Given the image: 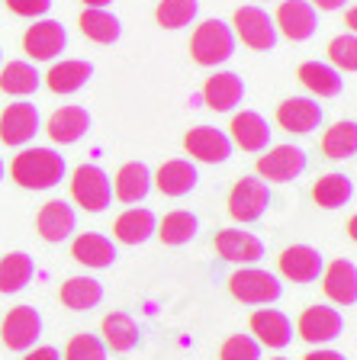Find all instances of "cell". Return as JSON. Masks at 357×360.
<instances>
[{
    "label": "cell",
    "mask_w": 357,
    "mask_h": 360,
    "mask_svg": "<svg viewBox=\"0 0 357 360\" xmlns=\"http://www.w3.org/2000/svg\"><path fill=\"white\" fill-rule=\"evenodd\" d=\"M104 345L113 347L116 354H126L139 345V325H135L132 315L126 312H110L104 319Z\"/></svg>",
    "instance_id": "obj_28"
},
{
    "label": "cell",
    "mask_w": 357,
    "mask_h": 360,
    "mask_svg": "<svg viewBox=\"0 0 357 360\" xmlns=\"http://www.w3.org/2000/svg\"><path fill=\"white\" fill-rule=\"evenodd\" d=\"M23 360H61V354L55 347H36V351H30Z\"/></svg>",
    "instance_id": "obj_42"
},
{
    "label": "cell",
    "mask_w": 357,
    "mask_h": 360,
    "mask_svg": "<svg viewBox=\"0 0 357 360\" xmlns=\"http://www.w3.org/2000/svg\"><path fill=\"white\" fill-rule=\"evenodd\" d=\"M113 232H116V238L123 245H142V241H149L151 232H155V216L149 210H126L116 219Z\"/></svg>",
    "instance_id": "obj_29"
},
{
    "label": "cell",
    "mask_w": 357,
    "mask_h": 360,
    "mask_svg": "<svg viewBox=\"0 0 357 360\" xmlns=\"http://www.w3.org/2000/svg\"><path fill=\"white\" fill-rule=\"evenodd\" d=\"M155 184L164 196H187L196 187V167L190 165V161H184V158L164 161V165L158 167Z\"/></svg>",
    "instance_id": "obj_24"
},
{
    "label": "cell",
    "mask_w": 357,
    "mask_h": 360,
    "mask_svg": "<svg viewBox=\"0 0 357 360\" xmlns=\"http://www.w3.org/2000/svg\"><path fill=\"white\" fill-rule=\"evenodd\" d=\"M328 58L344 71H357V39L354 36H338L328 45Z\"/></svg>",
    "instance_id": "obj_40"
},
{
    "label": "cell",
    "mask_w": 357,
    "mask_h": 360,
    "mask_svg": "<svg viewBox=\"0 0 357 360\" xmlns=\"http://www.w3.org/2000/svg\"><path fill=\"white\" fill-rule=\"evenodd\" d=\"M299 81L313 90V94H319V97H335V94H342V77H338V71L322 65V61H306V65L299 68Z\"/></svg>",
    "instance_id": "obj_35"
},
{
    "label": "cell",
    "mask_w": 357,
    "mask_h": 360,
    "mask_svg": "<svg viewBox=\"0 0 357 360\" xmlns=\"http://www.w3.org/2000/svg\"><path fill=\"white\" fill-rule=\"evenodd\" d=\"M203 97H206V103L213 106L216 112H229V110H235V106L242 103V97H245V84H242V77L238 75L223 71V75H213L206 81Z\"/></svg>",
    "instance_id": "obj_20"
},
{
    "label": "cell",
    "mask_w": 357,
    "mask_h": 360,
    "mask_svg": "<svg viewBox=\"0 0 357 360\" xmlns=\"http://www.w3.org/2000/svg\"><path fill=\"white\" fill-rule=\"evenodd\" d=\"M10 174L26 190H49L65 177V158L52 148H26L13 158Z\"/></svg>",
    "instance_id": "obj_1"
},
{
    "label": "cell",
    "mask_w": 357,
    "mask_h": 360,
    "mask_svg": "<svg viewBox=\"0 0 357 360\" xmlns=\"http://www.w3.org/2000/svg\"><path fill=\"white\" fill-rule=\"evenodd\" d=\"M325 296L338 306L357 302V267L354 261H335L325 270Z\"/></svg>",
    "instance_id": "obj_23"
},
{
    "label": "cell",
    "mask_w": 357,
    "mask_h": 360,
    "mask_svg": "<svg viewBox=\"0 0 357 360\" xmlns=\"http://www.w3.org/2000/svg\"><path fill=\"white\" fill-rule=\"evenodd\" d=\"M87 129H90V116L84 106H61V110L52 112V120H49V135L58 145L81 142L84 135H87Z\"/></svg>",
    "instance_id": "obj_18"
},
{
    "label": "cell",
    "mask_w": 357,
    "mask_h": 360,
    "mask_svg": "<svg viewBox=\"0 0 357 360\" xmlns=\"http://www.w3.org/2000/svg\"><path fill=\"white\" fill-rule=\"evenodd\" d=\"M229 290L238 302H248V306H270V302L280 300V280L268 270L248 267V270H235L229 277Z\"/></svg>",
    "instance_id": "obj_3"
},
{
    "label": "cell",
    "mask_w": 357,
    "mask_h": 360,
    "mask_svg": "<svg viewBox=\"0 0 357 360\" xmlns=\"http://www.w3.org/2000/svg\"><path fill=\"white\" fill-rule=\"evenodd\" d=\"M342 331H344V319H342V312L332 306H309L299 315V335H303L309 345L335 341Z\"/></svg>",
    "instance_id": "obj_8"
},
{
    "label": "cell",
    "mask_w": 357,
    "mask_h": 360,
    "mask_svg": "<svg viewBox=\"0 0 357 360\" xmlns=\"http://www.w3.org/2000/svg\"><path fill=\"white\" fill-rule=\"evenodd\" d=\"M58 300L65 302L68 309H75V312L94 309V306H100V300H104V283L94 277H71L68 283H61Z\"/></svg>",
    "instance_id": "obj_26"
},
{
    "label": "cell",
    "mask_w": 357,
    "mask_h": 360,
    "mask_svg": "<svg viewBox=\"0 0 357 360\" xmlns=\"http://www.w3.org/2000/svg\"><path fill=\"white\" fill-rule=\"evenodd\" d=\"M216 251L232 264H254L264 257V245H261L258 235L242 232V229H223L216 235Z\"/></svg>",
    "instance_id": "obj_15"
},
{
    "label": "cell",
    "mask_w": 357,
    "mask_h": 360,
    "mask_svg": "<svg viewBox=\"0 0 357 360\" xmlns=\"http://www.w3.org/2000/svg\"><path fill=\"white\" fill-rule=\"evenodd\" d=\"M39 81H42V75H39L32 65H26V61H10V65L0 71V90H4V94H13V97L32 94V90L39 87Z\"/></svg>",
    "instance_id": "obj_34"
},
{
    "label": "cell",
    "mask_w": 357,
    "mask_h": 360,
    "mask_svg": "<svg viewBox=\"0 0 357 360\" xmlns=\"http://www.w3.org/2000/svg\"><path fill=\"white\" fill-rule=\"evenodd\" d=\"M71 196L90 212H104L113 200V184L97 165H81L71 177Z\"/></svg>",
    "instance_id": "obj_4"
},
{
    "label": "cell",
    "mask_w": 357,
    "mask_h": 360,
    "mask_svg": "<svg viewBox=\"0 0 357 360\" xmlns=\"http://www.w3.org/2000/svg\"><path fill=\"white\" fill-rule=\"evenodd\" d=\"M303 360H348V357L338 351H313V354H306Z\"/></svg>",
    "instance_id": "obj_43"
},
{
    "label": "cell",
    "mask_w": 357,
    "mask_h": 360,
    "mask_svg": "<svg viewBox=\"0 0 357 360\" xmlns=\"http://www.w3.org/2000/svg\"><path fill=\"white\" fill-rule=\"evenodd\" d=\"M315 7H322V10H338V7H344L348 0H313Z\"/></svg>",
    "instance_id": "obj_44"
},
{
    "label": "cell",
    "mask_w": 357,
    "mask_h": 360,
    "mask_svg": "<svg viewBox=\"0 0 357 360\" xmlns=\"http://www.w3.org/2000/svg\"><path fill=\"white\" fill-rule=\"evenodd\" d=\"M84 4H87V7H97V10H106L113 0H84Z\"/></svg>",
    "instance_id": "obj_45"
},
{
    "label": "cell",
    "mask_w": 357,
    "mask_h": 360,
    "mask_svg": "<svg viewBox=\"0 0 357 360\" xmlns=\"http://www.w3.org/2000/svg\"><path fill=\"white\" fill-rule=\"evenodd\" d=\"M277 26H280V32L287 39H293V42H303V39H309L315 32V7L309 4V0H283L280 10H277Z\"/></svg>",
    "instance_id": "obj_14"
},
{
    "label": "cell",
    "mask_w": 357,
    "mask_h": 360,
    "mask_svg": "<svg viewBox=\"0 0 357 360\" xmlns=\"http://www.w3.org/2000/svg\"><path fill=\"white\" fill-rule=\"evenodd\" d=\"M303 171H306V155L296 145H277L274 151L258 158V174L268 180H277V184L296 180Z\"/></svg>",
    "instance_id": "obj_9"
},
{
    "label": "cell",
    "mask_w": 357,
    "mask_h": 360,
    "mask_svg": "<svg viewBox=\"0 0 357 360\" xmlns=\"http://www.w3.org/2000/svg\"><path fill=\"white\" fill-rule=\"evenodd\" d=\"M90 75H94V68H90V61H61V65H55L49 75H45V84H49V90H55V94H75V90H81L84 84L90 81Z\"/></svg>",
    "instance_id": "obj_27"
},
{
    "label": "cell",
    "mask_w": 357,
    "mask_h": 360,
    "mask_svg": "<svg viewBox=\"0 0 357 360\" xmlns=\"http://www.w3.org/2000/svg\"><path fill=\"white\" fill-rule=\"evenodd\" d=\"M277 360H287V357H277Z\"/></svg>",
    "instance_id": "obj_47"
},
{
    "label": "cell",
    "mask_w": 357,
    "mask_h": 360,
    "mask_svg": "<svg viewBox=\"0 0 357 360\" xmlns=\"http://www.w3.org/2000/svg\"><path fill=\"white\" fill-rule=\"evenodd\" d=\"M39 132V110L32 103H10L0 112V142L26 145Z\"/></svg>",
    "instance_id": "obj_11"
},
{
    "label": "cell",
    "mask_w": 357,
    "mask_h": 360,
    "mask_svg": "<svg viewBox=\"0 0 357 360\" xmlns=\"http://www.w3.org/2000/svg\"><path fill=\"white\" fill-rule=\"evenodd\" d=\"M0 335H4V345H7L10 351H30L39 341V335H42V315L32 306L10 309L4 325H0Z\"/></svg>",
    "instance_id": "obj_5"
},
{
    "label": "cell",
    "mask_w": 357,
    "mask_h": 360,
    "mask_svg": "<svg viewBox=\"0 0 357 360\" xmlns=\"http://www.w3.org/2000/svg\"><path fill=\"white\" fill-rule=\"evenodd\" d=\"M184 148L196 158V161H206V165H216V161H225L232 155V142L229 135L219 132L213 126H196L187 132Z\"/></svg>",
    "instance_id": "obj_12"
},
{
    "label": "cell",
    "mask_w": 357,
    "mask_h": 360,
    "mask_svg": "<svg viewBox=\"0 0 357 360\" xmlns=\"http://www.w3.org/2000/svg\"><path fill=\"white\" fill-rule=\"evenodd\" d=\"M196 10H200V4L196 0H161L155 10L158 22H161L164 30H180V26H187V22L196 16Z\"/></svg>",
    "instance_id": "obj_37"
},
{
    "label": "cell",
    "mask_w": 357,
    "mask_h": 360,
    "mask_svg": "<svg viewBox=\"0 0 357 360\" xmlns=\"http://www.w3.org/2000/svg\"><path fill=\"white\" fill-rule=\"evenodd\" d=\"M0 180H4V161H0Z\"/></svg>",
    "instance_id": "obj_46"
},
{
    "label": "cell",
    "mask_w": 357,
    "mask_h": 360,
    "mask_svg": "<svg viewBox=\"0 0 357 360\" xmlns=\"http://www.w3.org/2000/svg\"><path fill=\"white\" fill-rule=\"evenodd\" d=\"M65 45H68V32H65V26H61V22H55V20L36 22V26H30V30H26V36H23V49H26V55H30V58H36V61L55 58Z\"/></svg>",
    "instance_id": "obj_10"
},
{
    "label": "cell",
    "mask_w": 357,
    "mask_h": 360,
    "mask_svg": "<svg viewBox=\"0 0 357 360\" xmlns=\"http://www.w3.org/2000/svg\"><path fill=\"white\" fill-rule=\"evenodd\" d=\"M65 360H106V345L97 335H75L65 347Z\"/></svg>",
    "instance_id": "obj_38"
},
{
    "label": "cell",
    "mask_w": 357,
    "mask_h": 360,
    "mask_svg": "<svg viewBox=\"0 0 357 360\" xmlns=\"http://www.w3.org/2000/svg\"><path fill=\"white\" fill-rule=\"evenodd\" d=\"M277 122L287 132H313L322 122V106L309 97H290L277 106Z\"/></svg>",
    "instance_id": "obj_17"
},
{
    "label": "cell",
    "mask_w": 357,
    "mask_h": 360,
    "mask_svg": "<svg viewBox=\"0 0 357 360\" xmlns=\"http://www.w3.org/2000/svg\"><path fill=\"white\" fill-rule=\"evenodd\" d=\"M313 196L322 210H338V206H344V202L354 196V184H351V177H344V174H325V177L315 180Z\"/></svg>",
    "instance_id": "obj_31"
},
{
    "label": "cell",
    "mask_w": 357,
    "mask_h": 360,
    "mask_svg": "<svg viewBox=\"0 0 357 360\" xmlns=\"http://www.w3.org/2000/svg\"><path fill=\"white\" fill-rule=\"evenodd\" d=\"M251 331L268 347H287L293 341V325L280 309H258L251 315Z\"/></svg>",
    "instance_id": "obj_19"
},
{
    "label": "cell",
    "mask_w": 357,
    "mask_h": 360,
    "mask_svg": "<svg viewBox=\"0 0 357 360\" xmlns=\"http://www.w3.org/2000/svg\"><path fill=\"white\" fill-rule=\"evenodd\" d=\"M151 190V171L145 161H129L116 174V196L123 202H139Z\"/></svg>",
    "instance_id": "obj_25"
},
{
    "label": "cell",
    "mask_w": 357,
    "mask_h": 360,
    "mask_svg": "<svg viewBox=\"0 0 357 360\" xmlns=\"http://www.w3.org/2000/svg\"><path fill=\"white\" fill-rule=\"evenodd\" d=\"M280 274L293 283H313L322 274V255L309 245H293L280 255Z\"/></svg>",
    "instance_id": "obj_16"
},
{
    "label": "cell",
    "mask_w": 357,
    "mask_h": 360,
    "mask_svg": "<svg viewBox=\"0 0 357 360\" xmlns=\"http://www.w3.org/2000/svg\"><path fill=\"white\" fill-rule=\"evenodd\" d=\"M75 225H77L75 210H71L65 200H49L36 216V229L49 245H61L68 235L75 232Z\"/></svg>",
    "instance_id": "obj_13"
},
{
    "label": "cell",
    "mask_w": 357,
    "mask_h": 360,
    "mask_svg": "<svg viewBox=\"0 0 357 360\" xmlns=\"http://www.w3.org/2000/svg\"><path fill=\"white\" fill-rule=\"evenodd\" d=\"M71 255H75L77 264H84V267H110L113 261H116V245H113L106 235H97V232H84L75 238V245H71Z\"/></svg>",
    "instance_id": "obj_21"
},
{
    "label": "cell",
    "mask_w": 357,
    "mask_h": 360,
    "mask_svg": "<svg viewBox=\"0 0 357 360\" xmlns=\"http://www.w3.org/2000/svg\"><path fill=\"white\" fill-rule=\"evenodd\" d=\"M232 52H235V36L223 20H206L196 26L194 39H190V55L196 65H223L232 58Z\"/></svg>",
    "instance_id": "obj_2"
},
{
    "label": "cell",
    "mask_w": 357,
    "mask_h": 360,
    "mask_svg": "<svg viewBox=\"0 0 357 360\" xmlns=\"http://www.w3.org/2000/svg\"><path fill=\"white\" fill-rule=\"evenodd\" d=\"M219 360H261V345L251 335H232L225 338Z\"/></svg>",
    "instance_id": "obj_39"
},
{
    "label": "cell",
    "mask_w": 357,
    "mask_h": 360,
    "mask_svg": "<svg viewBox=\"0 0 357 360\" xmlns=\"http://www.w3.org/2000/svg\"><path fill=\"white\" fill-rule=\"evenodd\" d=\"M322 148H325L328 158H335V161L351 158L357 151V126L354 122H335L325 132V139H322Z\"/></svg>",
    "instance_id": "obj_36"
},
{
    "label": "cell",
    "mask_w": 357,
    "mask_h": 360,
    "mask_svg": "<svg viewBox=\"0 0 357 360\" xmlns=\"http://www.w3.org/2000/svg\"><path fill=\"white\" fill-rule=\"evenodd\" d=\"M81 32L87 39H94V42H100V45H110V42H116L119 39L123 26H119V20L110 13V10L87 7L81 13Z\"/></svg>",
    "instance_id": "obj_32"
},
{
    "label": "cell",
    "mask_w": 357,
    "mask_h": 360,
    "mask_svg": "<svg viewBox=\"0 0 357 360\" xmlns=\"http://www.w3.org/2000/svg\"><path fill=\"white\" fill-rule=\"evenodd\" d=\"M32 274H36V264L26 251L7 255L0 261V292H20L32 280Z\"/></svg>",
    "instance_id": "obj_30"
},
{
    "label": "cell",
    "mask_w": 357,
    "mask_h": 360,
    "mask_svg": "<svg viewBox=\"0 0 357 360\" xmlns=\"http://www.w3.org/2000/svg\"><path fill=\"white\" fill-rule=\"evenodd\" d=\"M232 26H235V32L242 36V42L258 49V52H268V49H274V42H277L274 20H270L261 7H238Z\"/></svg>",
    "instance_id": "obj_7"
},
{
    "label": "cell",
    "mask_w": 357,
    "mask_h": 360,
    "mask_svg": "<svg viewBox=\"0 0 357 360\" xmlns=\"http://www.w3.org/2000/svg\"><path fill=\"white\" fill-rule=\"evenodd\" d=\"M232 135H235V142L245 151H264L270 142L268 120L251 110H242L238 116H232Z\"/></svg>",
    "instance_id": "obj_22"
},
{
    "label": "cell",
    "mask_w": 357,
    "mask_h": 360,
    "mask_svg": "<svg viewBox=\"0 0 357 360\" xmlns=\"http://www.w3.org/2000/svg\"><path fill=\"white\" fill-rule=\"evenodd\" d=\"M268 202H270V193H268V184H264V180L242 177L229 193V212L238 222H254V219L264 216Z\"/></svg>",
    "instance_id": "obj_6"
},
{
    "label": "cell",
    "mask_w": 357,
    "mask_h": 360,
    "mask_svg": "<svg viewBox=\"0 0 357 360\" xmlns=\"http://www.w3.org/2000/svg\"><path fill=\"white\" fill-rule=\"evenodd\" d=\"M196 232H200V219L184 210L168 212V216L161 219V225H158V238H161L164 245H187Z\"/></svg>",
    "instance_id": "obj_33"
},
{
    "label": "cell",
    "mask_w": 357,
    "mask_h": 360,
    "mask_svg": "<svg viewBox=\"0 0 357 360\" xmlns=\"http://www.w3.org/2000/svg\"><path fill=\"white\" fill-rule=\"evenodd\" d=\"M7 7L16 16H42L52 10V0H7Z\"/></svg>",
    "instance_id": "obj_41"
}]
</instances>
